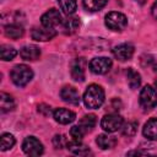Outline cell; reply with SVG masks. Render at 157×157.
<instances>
[{"instance_id":"obj_12","label":"cell","mask_w":157,"mask_h":157,"mask_svg":"<svg viewBox=\"0 0 157 157\" xmlns=\"http://www.w3.org/2000/svg\"><path fill=\"white\" fill-rule=\"evenodd\" d=\"M53 117L55 119L56 123L59 124H70L76 119V114L66 108H58L53 112Z\"/></svg>"},{"instance_id":"obj_31","label":"cell","mask_w":157,"mask_h":157,"mask_svg":"<svg viewBox=\"0 0 157 157\" xmlns=\"http://www.w3.org/2000/svg\"><path fill=\"white\" fill-rule=\"evenodd\" d=\"M151 12H152V16L157 20V1H155V4L152 5V9H151Z\"/></svg>"},{"instance_id":"obj_19","label":"cell","mask_w":157,"mask_h":157,"mask_svg":"<svg viewBox=\"0 0 157 157\" xmlns=\"http://www.w3.org/2000/svg\"><path fill=\"white\" fill-rule=\"evenodd\" d=\"M96 142H97V145H98L102 150H108V148H112V147L115 146L117 139L113 137V136L105 135V134H101V135L97 136Z\"/></svg>"},{"instance_id":"obj_8","label":"cell","mask_w":157,"mask_h":157,"mask_svg":"<svg viewBox=\"0 0 157 157\" xmlns=\"http://www.w3.org/2000/svg\"><path fill=\"white\" fill-rule=\"evenodd\" d=\"M40 22H42V26H44V27L54 28V27L61 25V22H63L61 13L56 9H50V10H48L47 12H44L42 15Z\"/></svg>"},{"instance_id":"obj_10","label":"cell","mask_w":157,"mask_h":157,"mask_svg":"<svg viewBox=\"0 0 157 157\" xmlns=\"http://www.w3.org/2000/svg\"><path fill=\"white\" fill-rule=\"evenodd\" d=\"M31 36L34 40L38 42H45L50 40L56 36V31L54 28H48V27H34L31 32Z\"/></svg>"},{"instance_id":"obj_6","label":"cell","mask_w":157,"mask_h":157,"mask_svg":"<svg viewBox=\"0 0 157 157\" xmlns=\"http://www.w3.org/2000/svg\"><path fill=\"white\" fill-rule=\"evenodd\" d=\"M112 59L107 56H98L93 58L90 61V70L96 75H103L107 74L112 67Z\"/></svg>"},{"instance_id":"obj_26","label":"cell","mask_w":157,"mask_h":157,"mask_svg":"<svg viewBox=\"0 0 157 157\" xmlns=\"http://www.w3.org/2000/svg\"><path fill=\"white\" fill-rule=\"evenodd\" d=\"M15 142H16V140H15L13 135L7 134V132L2 134L1 137H0V148H1V151H7V150L12 148Z\"/></svg>"},{"instance_id":"obj_5","label":"cell","mask_w":157,"mask_h":157,"mask_svg":"<svg viewBox=\"0 0 157 157\" xmlns=\"http://www.w3.org/2000/svg\"><path fill=\"white\" fill-rule=\"evenodd\" d=\"M124 124L123 118L119 114H107L101 120V126L107 132H115L119 129H121Z\"/></svg>"},{"instance_id":"obj_11","label":"cell","mask_w":157,"mask_h":157,"mask_svg":"<svg viewBox=\"0 0 157 157\" xmlns=\"http://www.w3.org/2000/svg\"><path fill=\"white\" fill-rule=\"evenodd\" d=\"M60 97L63 98L64 102H66L69 104H74V105L80 104V101H81L78 91L75 87H72V86L63 87L61 91H60Z\"/></svg>"},{"instance_id":"obj_29","label":"cell","mask_w":157,"mask_h":157,"mask_svg":"<svg viewBox=\"0 0 157 157\" xmlns=\"http://www.w3.org/2000/svg\"><path fill=\"white\" fill-rule=\"evenodd\" d=\"M53 144L56 148H63L67 145V140H66L65 135H55L53 139Z\"/></svg>"},{"instance_id":"obj_27","label":"cell","mask_w":157,"mask_h":157,"mask_svg":"<svg viewBox=\"0 0 157 157\" xmlns=\"http://www.w3.org/2000/svg\"><path fill=\"white\" fill-rule=\"evenodd\" d=\"M123 134L126 136H134L137 131V123L136 121H128L126 124H123L121 126Z\"/></svg>"},{"instance_id":"obj_14","label":"cell","mask_w":157,"mask_h":157,"mask_svg":"<svg viewBox=\"0 0 157 157\" xmlns=\"http://www.w3.org/2000/svg\"><path fill=\"white\" fill-rule=\"evenodd\" d=\"M20 55H21V58L23 60L33 61V60L39 59V56H40V49L37 45H32V44L25 45L20 50Z\"/></svg>"},{"instance_id":"obj_18","label":"cell","mask_w":157,"mask_h":157,"mask_svg":"<svg viewBox=\"0 0 157 157\" xmlns=\"http://www.w3.org/2000/svg\"><path fill=\"white\" fill-rule=\"evenodd\" d=\"M13 108H15V99L10 94L1 92L0 93V110L2 113H7L12 110Z\"/></svg>"},{"instance_id":"obj_1","label":"cell","mask_w":157,"mask_h":157,"mask_svg":"<svg viewBox=\"0 0 157 157\" xmlns=\"http://www.w3.org/2000/svg\"><path fill=\"white\" fill-rule=\"evenodd\" d=\"M82 99L87 108L98 109L104 102V90L99 85L92 83L86 88Z\"/></svg>"},{"instance_id":"obj_30","label":"cell","mask_w":157,"mask_h":157,"mask_svg":"<svg viewBox=\"0 0 157 157\" xmlns=\"http://www.w3.org/2000/svg\"><path fill=\"white\" fill-rule=\"evenodd\" d=\"M38 112L44 117H49L52 114V108L47 104H40V105H38Z\"/></svg>"},{"instance_id":"obj_3","label":"cell","mask_w":157,"mask_h":157,"mask_svg":"<svg viewBox=\"0 0 157 157\" xmlns=\"http://www.w3.org/2000/svg\"><path fill=\"white\" fill-rule=\"evenodd\" d=\"M104 22H105V26L112 29V31H115V32H120L123 31L126 25H128V18L124 13L121 12H118V11H112L109 13L105 15V18H104Z\"/></svg>"},{"instance_id":"obj_28","label":"cell","mask_w":157,"mask_h":157,"mask_svg":"<svg viewBox=\"0 0 157 157\" xmlns=\"http://www.w3.org/2000/svg\"><path fill=\"white\" fill-rule=\"evenodd\" d=\"M85 131H83V129L77 124V125H74L72 128H71V130H70V135H71V137L74 139V140H76V141H81L82 140V137L85 136Z\"/></svg>"},{"instance_id":"obj_13","label":"cell","mask_w":157,"mask_h":157,"mask_svg":"<svg viewBox=\"0 0 157 157\" xmlns=\"http://www.w3.org/2000/svg\"><path fill=\"white\" fill-rule=\"evenodd\" d=\"M113 55L120 60V61H125L131 59V56L134 55V47L131 44L124 43V44H119L113 49Z\"/></svg>"},{"instance_id":"obj_2","label":"cell","mask_w":157,"mask_h":157,"mask_svg":"<svg viewBox=\"0 0 157 157\" xmlns=\"http://www.w3.org/2000/svg\"><path fill=\"white\" fill-rule=\"evenodd\" d=\"M11 80L12 82L18 86V87H23L26 86L33 77V71L27 66V65H23V64H20V65H16L13 66V69L11 70Z\"/></svg>"},{"instance_id":"obj_23","label":"cell","mask_w":157,"mask_h":157,"mask_svg":"<svg viewBox=\"0 0 157 157\" xmlns=\"http://www.w3.org/2000/svg\"><path fill=\"white\" fill-rule=\"evenodd\" d=\"M58 4L65 15H72L77 9L76 0H58Z\"/></svg>"},{"instance_id":"obj_7","label":"cell","mask_w":157,"mask_h":157,"mask_svg":"<svg viewBox=\"0 0 157 157\" xmlns=\"http://www.w3.org/2000/svg\"><path fill=\"white\" fill-rule=\"evenodd\" d=\"M22 150L28 156H39L43 153L44 148L38 139H36L34 136H28L22 142Z\"/></svg>"},{"instance_id":"obj_16","label":"cell","mask_w":157,"mask_h":157,"mask_svg":"<svg viewBox=\"0 0 157 157\" xmlns=\"http://www.w3.org/2000/svg\"><path fill=\"white\" fill-rule=\"evenodd\" d=\"M5 36L11 38V39H18L23 36L25 33V29L22 26L17 25V23H10V25H6L5 26Z\"/></svg>"},{"instance_id":"obj_24","label":"cell","mask_w":157,"mask_h":157,"mask_svg":"<svg viewBox=\"0 0 157 157\" xmlns=\"http://www.w3.org/2000/svg\"><path fill=\"white\" fill-rule=\"evenodd\" d=\"M108 0H82L83 7L88 11H99L105 6Z\"/></svg>"},{"instance_id":"obj_22","label":"cell","mask_w":157,"mask_h":157,"mask_svg":"<svg viewBox=\"0 0 157 157\" xmlns=\"http://www.w3.org/2000/svg\"><path fill=\"white\" fill-rule=\"evenodd\" d=\"M96 123H97L96 115H94V114H87V115H85V117L81 118V120L78 121V125H80V126L83 129V131L87 134V132H90V131L94 128Z\"/></svg>"},{"instance_id":"obj_15","label":"cell","mask_w":157,"mask_h":157,"mask_svg":"<svg viewBox=\"0 0 157 157\" xmlns=\"http://www.w3.org/2000/svg\"><path fill=\"white\" fill-rule=\"evenodd\" d=\"M142 134L148 140H157V118H151L144 125Z\"/></svg>"},{"instance_id":"obj_17","label":"cell","mask_w":157,"mask_h":157,"mask_svg":"<svg viewBox=\"0 0 157 157\" xmlns=\"http://www.w3.org/2000/svg\"><path fill=\"white\" fill-rule=\"evenodd\" d=\"M66 147H67V150H69L70 152H72V153H75V155H78V156H86V155L90 153V148H88L86 145L81 144V141L74 140V141H71V142H67Z\"/></svg>"},{"instance_id":"obj_21","label":"cell","mask_w":157,"mask_h":157,"mask_svg":"<svg viewBox=\"0 0 157 157\" xmlns=\"http://www.w3.org/2000/svg\"><path fill=\"white\" fill-rule=\"evenodd\" d=\"M126 78H128V83H129L130 88L135 90V88H139L140 87V85H141V76L132 67H129L128 69V71H126Z\"/></svg>"},{"instance_id":"obj_9","label":"cell","mask_w":157,"mask_h":157,"mask_svg":"<svg viewBox=\"0 0 157 157\" xmlns=\"http://www.w3.org/2000/svg\"><path fill=\"white\" fill-rule=\"evenodd\" d=\"M87 61L85 60V58H77L71 63V77L77 81V82H82L85 80V69H86Z\"/></svg>"},{"instance_id":"obj_4","label":"cell","mask_w":157,"mask_h":157,"mask_svg":"<svg viewBox=\"0 0 157 157\" xmlns=\"http://www.w3.org/2000/svg\"><path fill=\"white\" fill-rule=\"evenodd\" d=\"M140 104L144 109L151 110L157 105V90L151 86L146 85L140 92Z\"/></svg>"},{"instance_id":"obj_32","label":"cell","mask_w":157,"mask_h":157,"mask_svg":"<svg viewBox=\"0 0 157 157\" xmlns=\"http://www.w3.org/2000/svg\"><path fill=\"white\" fill-rule=\"evenodd\" d=\"M156 87H157V80H156Z\"/></svg>"},{"instance_id":"obj_25","label":"cell","mask_w":157,"mask_h":157,"mask_svg":"<svg viewBox=\"0 0 157 157\" xmlns=\"http://www.w3.org/2000/svg\"><path fill=\"white\" fill-rule=\"evenodd\" d=\"M16 54H17L16 49H15L13 47L9 45V44H4V45H1V48H0V56H1V59H2L4 61L12 60V59L16 56Z\"/></svg>"},{"instance_id":"obj_20","label":"cell","mask_w":157,"mask_h":157,"mask_svg":"<svg viewBox=\"0 0 157 157\" xmlns=\"http://www.w3.org/2000/svg\"><path fill=\"white\" fill-rule=\"evenodd\" d=\"M61 26H63L64 33L71 34L80 27V18L78 17H67L64 22H61Z\"/></svg>"}]
</instances>
